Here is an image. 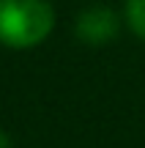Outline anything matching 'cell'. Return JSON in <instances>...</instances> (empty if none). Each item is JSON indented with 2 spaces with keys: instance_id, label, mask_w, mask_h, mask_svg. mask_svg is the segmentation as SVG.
I'll return each instance as SVG.
<instances>
[{
  "instance_id": "1",
  "label": "cell",
  "mask_w": 145,
  "mask_h": 148,
  "mask_svg": "<svg viewBox=\"0 0 145 148\" xmlns=\"http://www.w3.org/2000/svg\"><path fill=\"white\" fill-rule=\"evenodd\" d=\"M55 30L49 0H0V44L11 49L38 47Z\"/></svg>"
},
{
  "instance_id": "2",
  "label": "cell",
  "mask_w": 145,
  "mask_h": 148,
  "mask_svg": "<svg viewBox=\"0 0 145 148\" xmlns=\"http://www.w3.org/2000/svg\"><path fill=\"white\" fill-rule=\"evenodd\" d=\"M120 30V14L107 3H91L77 14L74 19V36L91 47L110 44Z\"/></svg>"
},
{
  "instance_id": "3",
  "label": "cell",
  "mask_w": 145,
  "mask_h": 148,
  "mask_svg": "<svg viewBox=\"0 0 145 148\" xmlns=\"http://www.w3.org/2000/svg\"><path fill=\"white\" fill-rule=\"evenodd\" d=\"M123 22L137 38L145 41V0H126L123 3Z\"/></svg>"
},
{
  "instance_id": "4",
  "label": "cell",
  "mask_w": 145,
  "mask_h": 148,
  "mask_svg": "<svg viewBox=\"0 0 145 148\" xmlns=\"http://www.w3.org/2000/svg\"><path fill=\"white\" fill-rule=\"evenodd\" d=\"M0 148H11V140H8V134L0 129Z\"/></svg>"
}]
</instances>
